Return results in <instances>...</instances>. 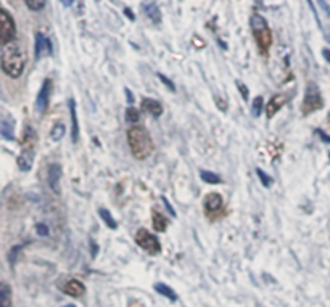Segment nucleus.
Listing matches in <instances>:
<instances>
[{"label":"nucleus","mask_w":330,"mask_h":307,"mask_svg":"<svg viewBox=\"0 0 330 307\" xmlns=\"http://www.w3.org/2000/svg\"><path fill=\"white\" fill-rule=\"evenodd\" d=\"M2 69L10 77H20L26 66V53H24L23 47L18 42H8L2 47Z\"/></svg>","instance_id":"obj_1"},{"label":"nucleus","mask_w":330,"mask_h":307,"mask_svg":"<svg viewBox=\"0 0 330 307\" xmlns=\"http://www.w3.org/2000/svg\"><path fill=\"white\" fill-rule=\"evenodd\" d=\"M127 143L134 158L137 159H147L155 150L151 135L142 126H132L127 131Z\"/></svg>","instance_id":"obj_2"},{"label":"nucleus","mask_w":330,"mask_h":307,"mask_svg":"<svg viewBox=\"0 0 330 307\" xmlns=\"http://www.w3.org/2000/svg\"><path fill=\"white\" fill-rule=\"evenodd\" d=\"M252 29L256 39V44H258L259 50L262 53H267V50L272 45V33L267 26V21L259 15H255L252 18Z\"/></svg>","instance_id":"obj_3"},{"label":"nucleus","mask_w":330,"mask_h":307,"mask_svg":"<svg viewBox=\"0 0 330 307\" xmlns=\"http://www.w3.org/2000/svg\"><path fill=\"white\" fill-rule=\"evenodd\" d=\"M136 243L144 251H147V253H148L150 256H156V254L161 253V243H160V240H158L153 233H150L148 230H145V229H140L136 233Z\"/></svg>","instance_id":"obj_4"},{"label":"nucleus","mask_w":330,"mask_h":307,"mask_svg":"<svg viewBox=\"0 0 330 307\" xmlns=\"http://www.w3.org/2000/svg\"><path fill=\"white\" fill-rule=\"evenodd\" d=\"M15 35H16V26L13 16L5 8L0 10V42H2V45L13 42Z\"/></svg>","instance_id":"obj_5"},{"label":"nucleus","mask_w":330,"mask_h":307,"mask_svg":"<svg viewBox=\"0 0 330 307\" xmlns=\"http://www.w3.org/2000/svg\"><path fill=\"white\" fill-rule=\"evenodd\" d=\"M324 106V100L319 94V89L316 87L314 84L308 85V90H306V95H304V100H303V105H301V113L303 114H311L317 111V109H321Z\"/></svg>","instance_id":"obj_6"},{"label":"nucleus","mask_w":330,"mask_h":307,"mask_svg":"<svg viewBox=\"0 0 330 307\" xmlns=\"http://www.w3.org/2000/svg\"><path fill=\"white\" fill-rule=\"evenodd\" d=\"M203 209H205V216L210 217L211 220L218 219L222 214L224 209V200L219 193H210L205 196L203 200Z\"/></svg>","instance_id":"obj_7"},{"label":"nucleus","mask_w":330,"mask_h":307,"mask_svg":"<svg viewBox=\"0 0 330 307\" xmlns=\"http://www.w3.org/2000/svg\"><path fill=\"white\" fill-rule=\"evenodd\" d=\"M52 53H53V45H52L50 39H48L47 35L42 34V33L36 34V47H34L36 60L48 57V55H52Z\"/></svg>","instance_id":"obj_8"},{"label":"nucleus","mask_w":330,"mask_h":307,"mask_svg":"<svg viewBox=\"0 0 330 307\" xmlns=\"http://www.w3.org/2000/svg\"><path fill=\"white\" fill-rule=\"evenodd\" d=\"M52 87H53V84H52L50 79H45L44 84H42L40 90H39L37 102H36V109H37L39 113H45V109L48 106V100H50Z\"/></svg>","instance_id":"obj_9"},{"label":"nucleus","mask_w":330,"mask_h":307,"mask_svg":"<svg viewBox=\"0 0 330 307\" xmlns=\"http://www.w3.org/2000/svg\"><path fill=\"white\" fill-rule=\"evenodd\" d=\"M142 10H144L145 16L148 18L151 23H155V24L161 23V11H160V8H158V5L153 2V0H144Z\"/></svg>","instance_id":"obj_10"},{"label":"nucleus","mask_w":330,"mask_h":307,"mask_svg":"<svg viewBox=\"0 0 330 307\" xmlns=\"http://www.w3.org/2000/svg\"><path fill=\"white\" fill-rule=\"evenodd\" d=\"M63 291L71 298H82L85 294V286L82 281L73 278V280L66 281V285L63 286Z\"/></svg>","instance_id":"obj_11"},{"label":"nucleus","mask_w":330,"mask_h":307,"mask_svg":"<svg viewBox=\"0 0 330 307\" xmlns=\"http://www.w3.org/2000/svg\"><path fill=\"white\" fill-rule=\"evenodd\" d=\"M60 179H62V168L60 164H52L48 169V185L57 195L60 193Z\"/></svg>","instance_id":"obj_12"},{"label":"nucleus","mask_w":330,"mask_h":307,"mask_svg":"<svg viewBox=\"0 0 330 307\" xmlns=\"http://www.w3.org/2000/svg\"><path fill=\"white\" fill-rule=\"evenodd\" d=\"M33 163H34L33 148H24L20 153V156H18V168H20V171H23V172H26V171L31 169Z\"/></svg>","instance_id":"obj_13"},{"label":"nucleus","mask_w":330,"mask_h":307,"mask_svg":"<svg viewBox=\"0 0 330 307\" xmlns=\"http://www.w3.org/2000/svg\"><path fill=\"white\" fill-rule=\"evenodd\" d=\"M285 102H287V97L285 95H280V94H277V95H274L271 100H269V103H267V106H266V114H267V118L271 119L274 114H276L280 108H282L284 105H285Z\"/></svg>","instance_id":"obj_14"},{"label":"nucleus","mask_w":330,"mask_h":307,"mask_svg":"<svg viewBox=\"0 0 330 307\" xmlns=\"http://www.w3.org/2000/svg\"><path fill=\"white\" fill-rule=\"evenodd\" d=\"M142 111L148 113L151 116H161L163 114V105L153 98H144L142 100Z\"/></svg>","instance_id":"obj_15"},{"label":"nucleus","mask_w":330,"mask_h":307,"mask_svg":"<svg viewBox=\"0 0 330 307\" xmlns=\"http://www.w3.org/2000/svg\"><path fill=\"white\" fill-rule=\"evenodd\" d=\"M0 134L5 140H15V127H13V121L8 119V116H3L2 122H0Z\"/></svg>","instance_id":"obj_16"},{"label":"nucleus","mask_w":330,"mask_h":307,"mask_svg":"<svg viewBox=\"0 0 330 307\" xmlns=\"http://www.w3.org/2000/svg\"><path fill=\"white\" fill-rule=\"evenodd\" d=\"M70 113H71V122H73V132H71V138L73 142H77L79 140V122H77V113H76V103L74 100H70Z\"/></svg>","instance_id":"obj_17"},{"label":"nucleus","mask_w":330,"mask_h":307,"mask_svg":"<svg viewBox=\"0 0 330 307\" xmlns=\"http://www.w3.org/2000/svg\"><path fill=\"white\" fill-rule=\"evenodd\" d=\"M151 224H153V229L156 232H164L168 227V219L160 211H153L151 212Z\"/></svg>","instance_id":"obj_18"},{"label":"nucleus","mask_w":330,"mask_h":307,"mask_svg":"<svg viewBox=\"0 0 330 307\" xmlns=\"http://www.w3.org/2000/svg\"><path fill=\"white\" fill-rule=\"evenodd\" d=\"M155 291H156L158 294H161V296L171 299V301H177V294H176V291L173 290V288L166 286L164 283H156V285H155Z\"/></svg>","instance_id":"obj_19"},{"label":"nucleus","mask_w":330,"mask_h":307,"mask_svg":"<svg viewBox=\"0 0 330 307\" xmlns=\"http://www.w3.org/2000/svg\"><path fill=\"white\" fill-rule=\"evenodd\" d=\"M0 306L11 307V290L7 283H2V290H0Z\"/></svg>","instance_id":"obj_20"},{"label":"nucleus","mask_w":330,"mask_h":307,"mask_svg":"<svg viewBox=\"0 0 330 307\" xmlns=\"http://www.w3.org/2000/svg\"><path fill=\"white\" fill-rule=\"evenodd\" d=\"M200 175L201 179H203L206 183H213V185H216V183H221V177L215 172H210V171H200Z\"/></svg>","instance_id":"obj_21"},{"label":"nucleus","mask_w":330,"mask_h":307,"mask_svg":"<svg viewBox=\"0 0 330 307\" xmlns=\"http://www.w3.org/2000/svg\"><path fill=\"white\" fill-rule=\"evenodd\" d=\"M99 212H100V216H102V219H103V222H105L111 230H114L116 227H118V224H116V220L113 219V216H111V214H110L108 209H103V207H100Z\"/></svg>","instance_id":"obj_22"},{"label":"nucleus","mask_w":330,"mask_h":307,"mask_svg":"<svg viewBox=\"0 0 330 307\" xmlns=\"http://www.w3.org/2000/svg\"><path fill=\"white\" fill-rule=\"evenodd\" d=\"M65 132H66V127L63 124H57V126L52 129L50 137H52L53 142H60V140L65 137Z\"/></svg>","instance_id":"obj_23"},{"label":"nucleus","mask_w":330,"mask_h":307,"mask_svg":"<svg viewBox=\"0 0 330 307\" xmlns=\"http://www.w3.org/2000/svg\"><path fill=\"white\" fill-rule=\"evenodd\" d=\"M23 145H26V148H33V145H34V140H36V134L33 132V129L31 127H26V131H24V137H23Z\"/></svg>","instance_id":"obj_24"},{"label":"nucleus","mask_w":330,"mask_h":307,"mask_svg":"<svg viewBox=\"0 0 330 307\" xmlns=\"http://www.w3.org/2000/svg\"><path fill=\"white\" fill-rule=\"evenodd\" d=\"M24 3H26V7L33 11H39L42 10L47 5V0H24Z\"/></svg>","instance_id":"obj_25"},{"label":"nucleus","mask_w":330,"mask_h":307,"mask_svg":"<svg viewBox=\"0 0 330 307\" xmlns=\"http://www.w3.org/2000/svg\"><path fill=\"white\" fill-rule=\"evenodd\" d=\"M126 118H127V121H129V122H137L140 119V111H139V109H136V108H127Z\"/></svg>","instance_id":"obj_26"},{"label":"nucleus","mask_w":330,"mask_h":307,"mask_svg":"<svg viewBox=\"0 0 330 307\" xmlns=\"http://www.w3.org/2000/svg\"><path fill=\"white\" fill-rule=\"evenodd\" d=\"M261 109H262V98L261 97H256L255 100H253V106H252L253 116H259L261 114Z\"/></svg>","instance_id":"obj_27"},{"label":"nucleus","mask_w":330,"mask_h":307,"mask_svg":"<svg viewBox=\"0 0 330 307\" xmlns=\"http://www.w3.org/2000/svg\"><path fill=\"white\" fill-rule=\"evenodd\" d=\"M256 172H258L259 179L262 182V185H264V187H271L272 185V179L264 172V171H262V169H256Z\"/></svg>","instance_id":"obj_28"},{"label":"nucleus","mask_w":330,"mask_h":307,"mask_svg":"<svg viewBox=\"0 0 330 307\" xmlns=\"http://www.w3.org/2000/svg\"><path fill=\"white\" fill-rule=\"evenodd\" d=\"M319 2V5L322 7V10L326 11V15L330 18V0H317Z\"/></svg>","instance_id":"obj_29"},{"label":"nucleus","mask_w":330,"mask_h":307,"mask_svg":"<svg viewBox=\"0 0 330 307\" xmlns=\"http://www.w3.org/2000/svg\"><path fill=\"white\" fill-rule=\"evenodd\" d=\"M158 77H160V79H161V81H163V84H164V85H168V87H169V90H173V92L176 90V87H174V84H173V82H171V81H169V79H166V77H164L163 74H158Z\"/></svg>","instance_id":"obj_30"},{"label":"nucleus","mask_w":330,"mask_h":307,"mask_svg":"<svg viewBox=\"0 0 330 307\" xmlns=\"http://www.w3.org/2000/svg\"><path fill=\"white\" fill-rule=\"evenodd\" d=\"M37 233H40V235H48V230L45 225H37Z\"/></svg>","instance_id":"obj_31"},{"label":"nucleus","mask_w":330,"mask_h":307,"mask_svg":"<svg viewBox=\"0 0 330 307\" xmlns=\"http://www.w3.org/2000/svg\"><path fill=\"white\" fill-rule=\"evenodd\" d=\"M163 201H164V205H166V207H168V211L171 212V216H176V211L173 209V206L169 205V201L166 200V198H163Z\"/></svg>","instance_id":"obj_32"},{"label":"nucleus","mask_w":330,"mask_h":307,"mask_svg":"<svg viewBox=\"0 0 330 307\" xmlns=\"http://www.w3.org/2000/svg\"><path fill=\"white\" fill-rule=\"evenodd\" d=\"M317 134L321 135V137L324 138V142H327V143H330V135H327L326 132H322V131H317Z\"/></svg>","instance_id":"obj_33"},{"label":"nucleus","mask_w":330,"mask_h":307,"mask_svg":"<svg viewBox=\"0 0 330 307\" xmlns=\"http://www.w3.org/2000/svg\"><path fill=\"white\" fill-rule=\"evenodd\" d=\"M238 87H240V92H242V95H243V98H248V90H247V87H245V85L238 84Z\"/></svg>","instance_id":"obj_34"},{"label":"nucleus","mask_w":330,"mask_h":307,"mask_svg":"<svg viewBox=\"0 0 330 307\" xmlns=\"http://www.w3.org/2000/svg\"><path fill=\"white\" fill-rule=\"evenodd\" d=\"M322 55H324V58L327 60V63H330V50H329V48H324Z\"/></svg>","instance_id":"obj_35"},{"label":"nucleus","mask_w":330,"mask_h":307,"mask_svg":"<svg viewBox=\"0 0 330 307\" xmlns=\"http://www.w3.org/2000/svg\"><path fill=\"white\" fill-rule=\"evenodd\" d=\"M124 13H126L127 18H131V20H136V16H134V13H132V10H131V8H126V10H124Z\"/></svg>","instance_id":"obj_36"},{"label":"nucleus","mask_w":330,"mask_h":307,"mask_svg":"<svg viewBox=\"0 0 330 307\" xmlns=\"http://www.w3.org/2000/svg\"><path fill=\"white\" fill-rule=\"evenodd\" d=\"M73 2H74V0H62V3L65 5V7H71Z\"/></svg>","instance_id":"obj_37"},{"label":"nucleus","mask_w":330,"mask_h":307,"mask_svg":"<svg viewBox=\"0 0 330 307\" xmlns=\"http://www.w3.org/2000/svg\"><path fill=\"white\" fill-rule=\"evenodd\" d=\"M126 95H127V98H129V103H132V102H134V95H132L127 89H126Z\"/></svg>","instance_id":"obj_38"},{"label":"nucleus","mask_w":330,"mask_h":307,"mask_svg":"<svg viewBox=\"0 0 330 307\" xmlns=\"http://www.w3.org/2000/svg\"><path fill=\"white\" fill-rule=\"evenodd\" d=\"M65 307H76V306H73V304H68V306H65Z\"/></svg>","instance_id":"obj_39"},{"label":"nucleus","mask_w":330,"mask_h":307,"mask_svg":"<svg viewBox=\"0 0 330 307\" xmlns=\"http://www.w3.org/2000/svg\"><path fill=\"white\" fill-rule=\"evenodd\" d=\"M329 159H330V153H329Z\"/></svg>","instance_id":"obj_40"}]
</instances>
